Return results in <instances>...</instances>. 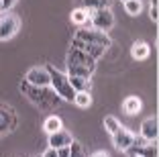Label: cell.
<instances>
[{
  "mask_svg": "<svg viewBox=\"0 0 159 157\" xmlns=\"http://www.w3.org/2000/svg\"><path fill=\"white\" fill-rule=\"evenodd\" d=\"M141 100L137 96H129V98H125V102H122V110L126 112L129 116H135V114H139L141 112Z\"/></svg>",
  "mask_w": 159,
  "mask_h": 157,
  "instance_id": "16",
  "label": "cell"
},
{
  "mask_svg": "<svg viewBox=\"0 0 159 157\" xmlns=\"http://www.w3.org/2000/svg\"><path fill=\"white\" fill-rule=\"evenodd\" d=\"M112 45V39L108 37V33L96 31V29H84L80 27L71 37V47L86 51L90 57L98 61L100 57L108 51V47Z\"/></svg>",
  "mask_w": 159,
  "mask_h": 157,
  "instance_id": "1",
  "label": "cell"
},
{
  "mask_svg": "<svg viewBox=\"0 0 159 157\" xmlns=\"http://www.w3.org/2000/svg\"><path fill=\"white\" fill-rule=\"evenodd\" d=\"M45 69H47V74H49V88H51L63 102H74L75 92H74V88L70 86V78H67V74L55 69L53 65H45Z\"/></svg>",
  "mask_w": 159,
  "mask_h": 157,
  "instance_id": "4",
  "label": "cell"
},
{
  "mask_svg": "<svg viewBox=\"0 0 159 157\" xmlns=\"http://www.w3.org/2000/svg\"><path fill=\"white\" fill-rule=\"evenodd\" d=\"M61 127H63V122H61V118L59 116H49V118L43 122V129H45V133L47 135H53V133H57V131H61Z\"/></svg>",
  "mask_w": 159,
  "mask_h": 157,
  "instance_id": "18",
  "label": "cell"
},
{
  "mask_svg": "<svg viewBox=\"0 0 159 157\" xmlns=\"http://www.w3.org/2000/svg\"><path fill=\"white\" fill-rule=\"evenodd\" d=\"M129 155H139V157H157V147L155 143H143V145H133L129 149Z\"/></svg>",
  "mask_w": 159,
  "mask_h": 157,
  "instance_id": "12",
  "label": "cell"
},
{
  "mask_svg": "<svg viewBox=\"0 0 159 157\" xmlns=\"http://www.w3.org/2000/svg\"><path fill=\"white\" fill-rule=\"evenodd\" d=\"M122 2H129V0H122Z\"/></svg>",
  "mask_w": 159,
  "mask_h": 157,
  "instance_id": "28",
  "label": "cell"
},
{
  "mask_svg": "<svg viewBox=\"0 0 159 157\" xmlns=\"http://www.w3.org/2000/svg\"><path fill=\"white\" fill-rule=\"evenodd\" d=\"M149 53H151V49H149V45H147L145 41H135V43H133V47H131L133 59L143 61V59H147V57H149Z\"/></svg>",
  "mask_w": 159,
  "mask_h": 157,
  "instance_id": "14",
  "label": "cell"
},
{
  "mask_svg": "<svg viewBox=\"0 0 159 157\" xmlns=\"http://www.w3.org/2000/svg\"><path fill=\"white\" fill-rule=\"evenodd\" d=\"M57 155H59V157H70V147H61V149H57Z\"/></svg>",
  "mask_w": 159,
  "mask_h": 157,
  "instance_id": "26",
  "label": "cell"
},
{
  "mask_svg": "<svg viewBox=\"0 0 159 157\" xmlns=\"http://www.w3.org/2000/svg\"><path fill=\"white\" fill-rule=\"evenodd\" d=\"M66 63L67 76H75V78H92V74L96 72V59L75 47H70L66 55Z\"/></svg>",
  "mask_w": 159,
  "mask_h": 157,
  "instance_id": "3",
  "label": "cell"
},
{
  "mask_svg": "<svg viewBox=\"0 0 159 157\" xmlns=\"http://www.w3.org/2000/svg\"><path fill=\"white\" fill-rule=\"evenodd\" d=\"M141 139H145L147 143H155L157 141V118L151 116V118L143 120V125H141Z\"/></svg>",
  "mask_w": 159,
  "mask_h": 157,
  "instance_id": "10",
  "label": "cell"
},
{
  "mask_svg": "<svg viewBox=\"0 0 159 157\" xmlns=\"http://www.w3.org/2000/svg\"><path fill=\"white\" fill-rule=\"evenodd\" d=\"M133 157H139V155H133Z\"/></svg>",
  "mask_w": 159,
  "mask_h": 157,
  "instance_id": "30",
  "label": "cell"
},
{
  "mask_svg": "<svg viewBox=\"0 0 159 157\" xmlns=\"http://www.w3.org/2000/svg\"><path fill=\"white\" fill-rule=\"evenodd\" d=\"M120 127H122V125L118 122L116 118H114V116H104V129H106L110 135H114L118 129H120Z\"/></svg>",
  "mask_w": 159,
  "mask_h": 157,
  "instance_id": "21",
  "label": "cell"
},
{
  "mask_svg": "<svg viewBox=\"0 0 159 157\" xmlns=\"http://www.w3.org/2000/svg\"><path fill=\"white\" fill-rule=\"evenodd\" d=\"M19 125V118H16V112L12 106L0 102V135H8L12 133Z\"/></svg>",
  "mask_w": 159,
  "mask_h": 157,
  "instance_id": "7",
  "label": "cell"
},
{
  "mask_svg": "<svg viewBox=\"0 0 159 157\" xmlns=\"http://www.w3.org/2000/svg\"><path fill=\"white\" fill-rule=\"evenodd\" d=\"M19 90L25 94V98H27L31 104H35V106L41 108V110H53V108H57L61 102H63L49 86H33V84H29V82L23 80V82L19 84Z\"/></svg>",
  "mask_w": 159,
  "mask_h": 157,
  "instance_id": "2",
  "label": "cell"
},
{
  "mask_svg": "<svg viewBox=\"0 0 159 157\" xmlns=\"http://www.w3.org/2000/svg\"><path fill=\"white\" fill-rule=\"evenodd\" d=\"M114 27V14L110 8H98V10H90V29L108 33Z\"/></svg>",
  "mask_w": 159,
  "mask_h": 157,
  "instance_id": "5",
  "label": "cell"
},
{
  "mask_svg": "<svg viewBox=\"0 0 159 157\" xmlns=\"http://www.w3.org/2000/svg\"><path fill=\"white\" fill-rule=\"evenodd\" d=\"M0 12H2V6H0Z\"/></svg>",
  "mask_w": 159,
  "mask_h": 157,
  "instance_id": "29",
  "label": "cell"
},
{
  "mask_svg": "<svg viewBox=\"0 0 159 157\" xmlns=\"http://www.w3.org/2000/svg\"><path fill=\"white\" fill-rule=\"evenodd\" d=\"M41 157H59V155H57V149H51V147H49Z\"/></svg>",
  "mask_w": 159,
  "mask_h": 157,
  "instance_id": "25",
  "label": "cell"
},
{
  "mask_svg": "<svg viewBox=\"0 0 159 157\" xmlns=\"http://www.w3.org/2000/svg\"><path fill=\"white\" fill-rule=\"evenodd\" d=\"M125 10L131 16H139L141 10H143V2L141 0H129V2H125Z\"/></svg>",
  "mask_w": 159,
  "mask_h": 157,
  "instance_id": "20",
  "label": "cell"
},
{
  "mask_svg": "<svg viewBox=\"0 0 159 157\" xmlns=\"http://www.w3.org/2000/svg\"><path fill=\"white\" fill-rule=\"evenodd\" d=\"M19 0H0V6H2V12H8L14 4H16Z\"/></svg>",
  "mask_w": 159,
  "mask_h": 157,
  "instance_id": "23",
  "label": "cell"
},
{
  "mask_svg": "<svg viewBox=\"0 0 159 157\" xmlns=\"http://www.w3.org/2000/svg\"><path fill=\"white\" fill-rule=\"evenodd\" d=\"M20 29V19L12 12H2L0 14V41L12 39Z\"/></svg>",
  "mask_w": 159,
  "mask_h": 157,
  "instance_id": "6",
  "label": "cell"
},
{
  "mask_svg": "<svg viewBox=\"0 0 159 157\" xmlns=\"http://www.w3.org/2000/svg\"><path fill=\"white\" fill-rule=\"evenodd\" d=\"M71 141H74V137H71V133H67V131H57V133L49 135V147L51 149H61V147H70Z\"/></svg>",
  "mask_w": 159,
  "mask_h": 157,
  "instance_id": "11",
  "label": "cell"
},
{
  "mask_svg": "<svg viewBox=\"0 0 159 157\" xmlns=\"http://www.w3.org/2000/svg\"><path fill=\"white\" fill-rule=\"evenodd\" d=\"M92 157H108V153H106V151H96Z\"/></svg>",
  "mask_w": 159,
  "mask_h": 157,
  "instance_id": "27",
  "label": "cell"
},
{
  "mask_svg": "<svg viewBox=\"0 0 159 157\" xmlns=\"http://www.w3.org/2000/svg\"><path fill=\"white\" fill-rule=\"evenodd\" d=\"M74 104L78 108H88L90 104H92V96H90V92H75Z\"/></svg>",
  "mask_w": 159,
  "mask_h": 157,
  "instance_id": "19",
  "label": "cell"
},
{
  "mask_svg": "<svg viewBox=\"0 0 159 157\" xmlns=\"http://www.w3.org/2000/svg\"><path fill=\"white\" fill-rule=\"evenodd\" d=\"M112 143H114V149H118V151H129L133 147V143H135V133H131L125 127H120L112 135Z\"/></svg>",
  "mask_w": 159,
  "mask_h": 157,
  "instance_id": "8",
  "label": "cell"
},
{
  "mask_svg": "<svg viewBox=\"0 0 159 157\" xmlns=\"http://www.w3.org/2000/svg\"><path fill=\"white\" fill-rule=\"evenodd\" d=\"M70 78V86L74 92H90L92 90V80L90 78H75V76H67Z\"/></svg>",
  "mask_w": 159,
  "mask_h": 157,
  "instance_id": "15",
  "label": "cell"
},
{
  "mask_svg": "<svg viewBox=\"0 0 159 157\" xmlns=\"http://www.w3.org/2000/svg\"><path fill=\"white\" fill-rule=\"evenodd\" d=\"M149 16H151V21L153 23H157V2H151V8H149Z\"/></svg>",
  "mask_w": 159,
  "mask_h": 157,
  "instance_id": "24",
  "label": "cell"
},
{
  "mask_svg": "<svg viewBox=\"0 0 159 157\" xmlns=\"http://www.w3.org/2000/svg\"><path fill=\"white\" fill-rule=\"evenodd\" d=\"M114 0H82V8L86 10H98V8H110Z\"/></svg>",
  "mask_w": 159,
  "mask_h": 157,
  "instance_id": "17",
  "label": "cell"
},
{
  "mask_svg": "<svg viewBox=\"0 0 159 157\" xmlns=\"http://www.w3.org/2000/svg\"><path fill=\"white\" fill-rule=\"evenodd\" d=\"M71 23L75 25V27H84V29H90V10H86V8H75V10H71Z\"/></svg>",
  "mask_w": 159,
  "mask_h": 157,
  "instance_id": "13",
  "label": "cell"
},
{
  "mask_svg": "<svg viewBox=\"0 0 159 157\" xmlns=\"http://www.w3.org/2000/svg\"><path fill=\"white\" fill-rule=\"evenodd\" d=\"M25 82L33 84V86H49V74H47L45 65H35L27 72Z\"/></svg>",
  "mask_w": 159,
  "mask_h": 157,
  "instance_id": "9",
  "label": "cell"
},
{
  "mask_svg": "<svg viewBox=\"0 0 159 157\" xmlns=\"http://www.w3.org/2000/svg\"><path fill=\"white\" fill-rule=\"evenodd\" d=\"M70 157H86V151H84V147H82V143L71 141V145H70Z\"/></svg>",
  "mask_w": 159,
  "mask_h": 157,
  "instance_id": "22",
  "label": "cell"
}]
</instances>
